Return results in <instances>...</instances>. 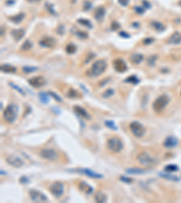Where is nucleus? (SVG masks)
Here are the masks:
<instances>
[{"label":"nucleus","instance_id":"f257e3e1","mask_svg":"<svg viewBox=\"0 0 181 203\" xmlns=\"http://www.w3.org/2000/svg\"><path fill=\"white\" fill-rule=\"evenodd\" d=\"M17 112H18V107L17 105L14 103L9 104L3 112V117H4L5 121L8 124L14 123L17 119Z\"/></svg>","mask_w":181,"mask_h":203},{"label":"nucleus","instance_id":"f03ea898","mask_svg":"<svg viewBox=\"0 0 181 203\" xmlns=\"http://www.w3.org/2000/svg\"><path fill=\"white\" fill-rule=\"evenodd\" d=\"M107 69V62L104 60H98L91 67L90 71H88V75L92 77H97L102 74Z\"/></svg>","mask_w":181,"mask_h":203},{"label":"nucleus","instance_id":"7ed1b4c3","mask_svg":"<svg viewBox=\"0 0 181 203\" xmlns=\"http://www.w3.org/2000/svg\"><path fill=\"white\" fill-rule=\"evenodd\" d=\"M107 147L112 153H120L123 149V143L120 138L117 136H112L107 141Z\"/></svg>","mask_w":181,"mask_h":203},{"label":"nucleus","instance_id":"20e7f679","mask_svg":"<svg viewBox=\"0 0 181 203\" xmlns=\"http://www.w3.org/2000/svg\"><path fill=\"white\" fill-rule=\"evenodd\" d=\"M169 102V97L167 95H161L154 101L153 108L156 112H160L166 108Z\"/></svg>","mask_w":181,"mask_h":203},{"label":"nucleus","instance_id":"39448f33","mask_svg":"<svg viewBox=\"0 0 181 203\" xmlns=\"http://www.w3.org/2000/svg\"><path fill=\"white\" fill-rule=\"evenodd\" d=\"M137 159L139 161V163L141 165H144V166H150L155 163L156 160L155 158L152 157L149 154H148L147 152H141L138 154Z\"/></svg>","mask_w":181,"mask_h":203},{"label":"nucleus","instance_id":"423d86ee","mask_svg":"<svg viewBox=\"0 0 181 203\" xmlns=\"http://www.w3.org/2000/svg\"><path fill=\"white\" fill-rule=\"evenodd\" d=\"M41 158L48 161H55L58 158V154L55 149L53 148H44L39 152Z\"/></svg>","mask_w":181,"mask_h":203},{"label":"nucleus","instance_id":"0eeeda50","mask_svg":"<svg viewBox=\"0 0 181 203\" xmlns=\"http://www.w3.org/2000/svg\"><path fill=\"white\" fill-rule=\"evenodd\" d=\"M49 190H50V192L53 194V196L59 199V198H61L64 193V185L60 182H55L50 186Z\"/></svg>","mask_w":181,"mask_h":203},{"label":"nucleus","instance_id":"6e6552de","mask_svg":"<svg viewBox=\"0 0 181 203\" xmlns=\"http://www.w3.org/2000/svg\"><path fill=\"white\" fill-rule=\"evenodd\" d=\"M130 129L131 131V133L134 134V136H136L137 138H140L142 137L145 134V128L140 123L134 121L131 122L130 125Z\"/></svg>","mask_w":181,"mask_h":203},{"label":"nucleus","instance_id":"1a4fd4ad","mask_svg":"<svg viewBox=\"0 0 181 203\" xmlns=\"http://www.w3.org/2000/svg\"><path fill=\"white\" fill-rule=\"evenodd\" d=\"M29 196L31 198V200L35 202H45L47 201L48 199L45 195L36 190H30L29 191Z\"/></svg>","mask_w":181,"mask_h":203},{"label":"nucleus","instance_id":"9d476101","mask_svg":"<svg viewBox=\"0 0 181 203\" xmlns=\"http://www.w3.org/2000/svg\"><path fill=\"white\" fill-rule=\"evenodd\" d=\"M6 162L15 168H20L25 164L24 161H23L20 157H18L17 155H13V154L7 156L6 158Z\"/></svg>","mask_w":181,"mask_h":203},{"label":"nucleus","instance_id":"9b49d317","mask_svg":"<svg viewBox=\"0 0 181 203\" xmlns=\"http://www.w3.org/2000/svg\"><path fill=\"white\" fill-rule=\"evenodd\" d=\"M28 83L34 88H41L46 84V80L42 76H35L28 80Z\"/></svg>","mask_w":181,"mask_h":203},{"label":"nucleus","instance_id":"f8f14e48","mask_svg":"<svg viewBox=\"0 0 181 203\" xmlns=\"http://www.w3.org/2000/svg\"><path fill=\"white\" fill-rule=\"evenodd\" d=\"M73 171H77L79 174H84V175H87L88 177H91V178H95V179H99V178H102L103 176L100 174H98V172H95L92 170H89V169H76V170H73Z\"/></svg>","mask_w":181,"mask_h":203},{"label":"nucleus","instance_id":"ddd939ff","mask_svg":"<svg viewBox=\"0 0 181 203\" xmlns=\"http://www.w3.org/2000/svg\"><path fill=\"white\" fill-rule=\"evenodd\" d=\"M113 66H114V69L118 71V72H125L128 70V67L125 63V62L122 59H117L113 62Z\"/></svg>","mask_w":181,"mask_h":203},{"label":"nucleus","instance_id":"4468645a","mask_svg":"<svg viewBox=\"0 0 181 203\" xmlns=\"http://www.w3.org/2000/svg\"><path fill=\"white\" fill-rule=\"evenodd\" d=\"M39 44L41 46L45 47V48H52L55 45V40L54 38H52V37L46 36V37H44L39 42Z\"/></svg>","mask_w":181,"mask_h":203},{"label":"nucleus","instance_id":"2eb2a0df","mask_svg":"<svg viewBox=\"0 0 181 203\" xmlns=\"http://www.w3.org/2000/svg\"><path fill=\"white\" fill-rule=\"evenodd\" d=\"M178 144V141L175 136H168L165 139V141L163 143V145L166 148H173V147L177 146Z\"/></svg>","mask_w":181,"mask_h":203},{"label":"nucleus","instance_id":"dca6fc26","mask_svg":"<svg viewBox=\"0 0 181 203\" xmlns=\"http://www.w3.org/2000/svg\"><path fill=\"white\" fill-rule=\"evenodd\" d=\"M78 187H79L80 191H82L84 193L88 194V195L89 194H92L93 191V188L91 186V185H89L88 183L84 182H81L79 183Z\"/></svg>","mask_w":181,"mask_h":203},{"label":"nucleus","instance_id":"f3484780","mask_svg":"<svg viewBox=\"0 0 181 203\" xmlns=\"http://www.w3.org/2000/svg\"><path fill=\"white\" fill-rule=\"evenodd\" d=\"M73 108H74V112L76 113V114H77L78 116H80L81 117L85 118V119H89V118H90L89 113H88L84 108H82V107H80V106H75Z\"/></svg>","mask_w":181,"mask_h":203},{"label":"nucleus","instance_id":"a211bd4d","mask_svg":"<svg viewBox=\"0 0 181 203\" xmlns=\"http://www.w3.org/2000/svg\"><path fill=\"white\" fill-rule=\"evenodd\" d=\"M11 34L13 38L18 42L25 36V31L23 29H14L11 31Z\"/></svg>","mask_w":181,"mask_h":203},{"label":"nucleus","instance_id":"6ab92c4d","mask_svg":"<svg viewBox=\"0 0 181 203\" xmlns=\"http://www.w3.org/2000/svg\"><path fill=\"white\" fill-rule=\"evenodd\" d=\"M169 43L170 44H179L181 43V34L178 32H176L173 34L170 38L169 39Z\"/></svg>","mask_w":181,"mask_h":203},{"label":"nucleus","instance_id":"aec40b11","mask_svg":"<svg viewBox=\"0 0 181 203\" xmlns=\"http://www.w3.org/2000/svg\"><path fill=\"white\" fill-rule=\"evenodd\" d=\"M105 8L103 6H100V7H98V8L96 9L95 13H94V17L96 20L98 21H102L105 16Z\"/></svg>","mask_w":181,"mask_h":203},{"label":"nucleus","instance_id":"412c9836","mask_svg":"<svg viewBox=\"0 0 181 203\" xmlns=\"http://www.w3.org/2000/svg\"><path fill=\"white\" fill-rule=\"evenodd\" d=\"M94 200L96 202H99V203H103V202H106L107 201V195L105 194L102 191H98L95 196H94Z\"/></svg>","mask_w":181,"mask_h":203},{"label":"nucleus","instance_id":"4be33fe9","mask_svg":"<svg viewBox=\"0 0 181 203\" xmlns=\"http://www.w3.org/2000/svg\"><path fill=\"white\" fill-rule=\"evenodd\" d=\"M24 18H25V14L24 13H19V14H16V16L8 17V19L10 21H12L13 23H15V24H19V23L22 22V20Z\"/></svg>","mask_w":181,"mask_h":203},{"label":"nucleus","instance_id":"5701e85b","mask_svg":"<svg viewBox=\"0 0 181 203\" xmlns=\"http://www.w3.org/2000/svg\"><path fill=\"white\" fill-rule=\"evenodd\" d=\"M1 71L6 72V73H13L16 72V68L9 65V64H2L1 65Z\"/></svg>","mask_w":181,"mask_h":203},{"label":"nucleus","instance_id":"b1692460","mask_svg":"<svg viewBox=\"0 0 181 203\" xmlns=\"http://www.w3.org/2000/svg\"><path fill=\"white\" fill-rule=\"evenodd\" d=\"M131 61L134 64H139V63H140L143 61V55L140 54V53H136V54H134V55L131 56Z\"/></svg>","mask_w":181,"mask_h":203},{"label":"nucleus","instance_id":"393cba45","mask_svg":"<svg viewBox=\"0 0 181 203\" xmlns=\"http://www.w3.org/2000/svg\"><path fill=\"white\" fill-rule=\"evenodd\" d=\"M151 26L156 30V31H158V32H162L165 30V26L161 24L160 22H158V21H153L151 23Z\"/></svg>","mask_w":181,"mask_h":203},{"label":"nucleus","instance_id":"a878e982","mask_svg":"<svg viewBox=\"0 0 181 203\" xmlns=\"http://www.w3.org/2000/svg\"><path fill=\"white\" fill-rule=\"evenodd\" d=\"M126 172H128V174H144V172H146V171L143 169L131 168V169H127Z\"/></svg>","mask_w":181,"mask_h":203},{"label":"nucleus","instance_id":"bb28decb","mask_svg":"<svg viewBox=\"0 0 181 203\" xmlns=\"http://www.w3.org/2000/svg\"><path fill=\"white\" fill-rule=\"evenodd\" d=\"M32 46H33L32 43L30 42L29 40H26V42L22 44V46H21V50H22V51H26L31 50Z\"/></svg>","mask_w":181,"mask_h":203},{"label":"nucleus","instance_id":"cd10ccee","mask_svg":"<svg viewBox=\"0 0 181 203\" xmlns=\"http://www.w3.org/2000/svg\"><path fill=\"white\" fill-rule=\"evenodd\" d=\"M78 23H79V24H81L82 25H84V26H85V27H88V28H92V27H93L92 23H91L89 20L84 19V18H80V19H78Z\"/></svg>","mask_w":181,"mask_h":203},{"label":"nucleus","instance_id":"c85d7f7f","mask_svg":"<svg viewBox=\"0 0 181 203\" xmlns=\"http://www.w3.org/2000/svg\"><path fill=\"white\" fill-rule=\"evenodd\" d=\"M48 95H49V94L44 93V92L39 93V99H40V100L42 101V103H44V104H47V103H48V101H49Z\"/></svg>","mask_w":181,"mask_h":203},{"label":"nucleus","instance_id":"c756f323","mask_svg":"<svg viewBox=\"0 0 181 203\" xmlns=\"http://www.w3.org/2000/svg\"><path fill=\"white\" fill-rule=\"evenodd\" d=\"M67 97H70V99H76V97H79V93L75 89L71 88L69 91H68V93H67Z\"/></svg>","mask_w":181,"mask_h":203},{"label":"nucleus","instance_id":"7c9ffc66","mask_svg":"<svg viewBox=\"0 0 181 203\" xmlns=\"http://www.w3.org/2000/svg\"><path fill=\"white\" fill-rule=\"evenodd\" d=\"M75 51H76V47H75V45L73 44V43L68 44L67 46H66V51H67V53L73 54V53H74V52H75Z\"/></svg>","mask_w":181,"mask_h":203},{"label":"nucleus","instance_id":"2f4dec72","mask_svg":"<svg viewBox=\"0 0 181 203\" xmlns=\"http://www.w3.org/2000/svg\"><path fill=\"white\" fill-rule=\"evenodd\" d=\"M9 85L13 88H15L17 90V91H18L22 96H26V92L24 91V89L23 88H21L19 86H17V85H16V84H14L13 82H9Z\"/></svg>","mask_w":181,"mask_h":203},{"label":"nucleus","instance_id":"473e14b6","mask_svg":"<svg viewBox=\"0 0 181 203\" xmlns=\"http://www.w3.org/2000/svg\"><path fill=\"white\" fill-rule=\"evenodd\" d=\"M178 170V167L175 164H169V165H167V166L165 167V171H168V172H172V171H176Z\"/></svg>","mask_w":181,"mask_h":203},{"label":"nucleus","instance_id":"72a5a7b5","mask_svg":"<svg viewBox=\"0 0 181 203\" xmlns=\"http://www.w3.org/2000/svg\"><path fill=\"white\" fill-rule=\"evenodd\" d=\"M125 82H130V83H133V84H136V83H138L139 82V79L134 76V75H131V76H130L129 78H127Z\"/></svg>","mask_w":181,"mask_h":203},{"label":"nucleus","instance_id":"f704fd0d","mask_svg":"<svg viewBox=\"0 0 181 203\" xmlns=\"http://www.w3.org/2000/svg\"><path fill=\"white\" fill-rule=\"evenodd\" d=\"M36 70H37V68H35V67H29V66L23 67V71H24L26 73H31Z\"/></svg>","mask_w":181,"mask_h":203},{"label":"nucleus","instance_id":"c9c22d12","mask_svg":"<svg viewBox=\"0 0 181 203\" xmlns=\"http://www.w3.org/2000/svg\"><path fill=\"white\" fill-rule=\"evenodd\" d=\"M76 35L81 39H86L88 38V34L84 32V31H77L76 32Z\"/></svg>","mask_w":181,"mask_h":203},{"label":"nucleus","instance_id":"e433bc0d","mask_svg":"<svg viewBox=\"0 0 181 203\" xmlns=\"http://www.w3.org/2000/svg\"><path fill=\"white\" fill-rule=\"evenodd\" d=\"M105 125H106L109 128L111 129H113V130H117V126H115L114 122L113 121H109V120H107V121H105Z\"/></svg>","mask_w":181,"mask_h":203},{"label":"nucleus","instance_id":"4c0bfd02","mask_svg":"<svg viewBox=\"0 0 181 203\" xmlns=\"http://www.w3.org/2000/svg\"><path fill=\"white\" fill-rule=\"evenodd\" d=\"M113 94H114V90L111 89V88H109V89H107L106 91H105V92L102 94V97H111Z\"/></svg>","mask_w":181,"mask_h":203},{"label":"nucleus","instance_id":"58836bf2","mask_svg":"<svg viewBox=\"0 0 181 203\" xmlns=\"http://www.w3.org/2000/svg\"><path fill=\"white\" fill-rule=\"evenodd\" d=\"M48 94H49L50 96H52L53 97H54V99H55L56 101H58V102H62V101H63L62 97H59L56 93L53 92V91H49V92H48Z\"/></svg>","mask_w":181,"mask_h":203},{"label":"nucleus","instance_id":"ea45409f","mask_svg":"<svg viewBox=\"0 0 181 203\" xmlns=\"http://www.w3.org/2000/svg\"><path fill=\"white\" fill-rule=\"evenodd\" d=\"M160 176H162V177H164V178H166V179H169V180H178V177H176V176H172V175H165V174H160Z\"/></svg>","mask_w":181,"mask_h":203},{"label":"nucleus","instance_id":"a19ab883","mask_svg":"<svg viewBox=\"0 0 181 203\" xmlns=\"http://www.w3.org/2000/svg\"><path fill=\"white\" fill-rule=\"evenodd\" d=\"M135 11L137 12L138 14H142L143 13L145 12V9L143 8V7H141V6H135Z\"/></svg>","mask_w":181,"mask_h":203},{"label":"nucleus","instance_id":"79ce46f5","mask_svg":"<svg viewBox=\"0 0 181 203\" xmlns=\"http://www.w3.org/2000/svg\"><path fill=\"white\" fill-rule=\"evenodd\" d=\"M120 180H122L123 182H126V183H131V182H132V179H131V178H126V177H124V176H122L120 177Z\"/></svg>","mask_w":181,"mask_h":203},{"label":"nucleus","instance_id":"37998d69","mask_svg":"<svg viewBox=\"0 0 181 203\" xmlns=\"http://www.w3.org/2000/svg\"><path fill=\"white\" fill-rule=\"evenodd\" d=\"M154 42V39L153 38H146L143 40V43L144 44H150V43H152Z\"/></svg>","mask_w":181,"mask_h":203},{"label":"nucleus","instance_id":"c03bdc74","mask_svg":"<svg viewBox=\"0 0 181 203\" xmlns=\"http://www.w3.org/2000/svg\"><path fill=\"white\" fill-rule=\"evenodd\" d=\"M120 28V25L118 24L117 22H112V24H111V29L112 30H117Z\"/></svg>","mask_w":181,"mask_h":203},{"label":"nucleus","instance_id":"a18cd8bd","mask_svg":"<svg viewBox=\"0 0 181 203\" xmlns=\"http://www.w3.org/2000/svg\"><path fill=\"white\" fill-rule=\"evenodd\" d=\"M143 7H145V8H149V6H150V4L149 2H147L146 0H143Z\"/></svg>","mask_w":181,"mask_h":203},{"label":"nucleus","instance_id":"49530a36","mask_svg":"<svg viewBox=\"0 0 181 203\" xmlns=\"http://www.w3.org/2000/svg\"><path fill=\"white\" fill-rule=\"evenodd\" d=\"M119 3L122 5H128V0H119Z\"/></svg>","mask_w":181,"mask_h":203},{"label":"nucleus","instance_id":"de8ad7c7","mask_svg":"<svg viewBox=\"0 0 181 203\" xmlns=\"http://www.w3.org/2000/svg\"><path fill=\"white\" fill-rule=\"evenodd\" d=\"M120 35H122V37H124V38H129V34H125L124 32H120Z\"/></svg>","mask_w":181,"mask_h":203},{"label":"nucleus","instance_id":"09e8293b","mask_svg":"<svg viewBox=\"0 0 181 203\" xmlns=\"http://www.w3.org/2000/svg\"><path fill=\"white\" fill-rule=\"evenodd\" d=\"M27 2H29V3H35V2H38V1H40V0H26Z\"/></svg>","mask_w":181,"mask_h":203}]
</instances>
